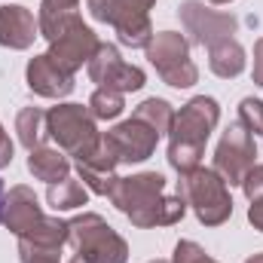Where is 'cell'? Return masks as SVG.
Returning a JSON list of instances; mask_svg holds the SVG:
<instances>
[{
  "label": "cell",
  "instance_id": "cell-2",
  "mask_svg": "<svg viewBox=\"0 0 263 263\" xmlns=\"http://www.w3.org/2000/svg\"><path fill=\"white\" fill-rule=\"evenodd\" d=\"M217 123H220V104L211 95L190 98L175 114V126L168 132V165L178 175L199 168L205 144L211 132L217 129Z\"/></svg>",
  "mask_w": 263,
  "mask_h": 263
},
{
  "label": "cell",
  "instance_id": "cell-30",
  "mask_svg": "<svg viewBox=\"0 0 263 263\" xmlns=\"http://www.w3.org/2000/svg\"><path fill=\"white\" fill-rule=\"evenodd\" d=\"M248 223H251L254 230H260V233H263V196L254 199V202L248 205Z\"/></svg>",
  "mask_w": 263,
  "mask_h": 263
},
{
  "label": "cell",
  "instance_id": "cell-24",
  "mask_svg": "<svg viewBox=\"0 0 263 263\" xmlns=\"http://www.w3.org/2000/svg\"><path fill=\"white\" fill-rule=\"evenodd\" d=\"M18 260L22 263H62V248L37 245L28 239H18Z\"/></svg>",
  "mask_w": 263,
  "mask_h": 263
},
{
  "label": "cell",
  "instance_id": "cell-7",
  "mask_svg": "<svg viewBox=\"0 0 263 263\" xmlns=\"http://www.w3.org/2000/svg\"><path fill=\"white\" fill-rule=\"evenodd\" d=\"M46 132L59 144V150H65L73 162L83 159L98 144V138H101V132L95 126L89 107L73 104V101L55 104V107L46 110Z\"/></svg>",
  "mask_w": 263,
  "mask_h": 263
},
{
  "label": "cell",
  "instance_id": "cell-27",
  "mask_svg": "<svg viewBox=\"0 0 263 263\" xmlns=\"http://www.w3.org/2000/svg\"><path fill=\"white\" fill-rule=\"evenodd\" d=\"M242 193L248 196V202L263 196V165H251L248 175L242 178Z\"/></svg>",
  "mask_w": 263,
  "mask_h": 263
},
{
  "label": "cell",
  "instance_id": "cell-18",
  "mask_svg": "<svg viewBox=\"0 0 263 263\" xmlns=\"http://www.w3.org/2000/svg\"><path fill=\"white\" fill-rule=\"evenodd\" d=\"M80 15V0H40V12H37V28L40 37L49 43L62 34L67 22H73Z\"/></svg>",
  "mask_w": 263,
  "mask_h": 263
},
{
  "label": "cell",
  "instance_id": "cell-33",
  "mask_svg": "<svg viewBox=\"0 0 263 263\" xmlns=\"http://www.w3.org/2000/svg\"><path fill=\"white\" fill-rule=\"evenodd\" d=\"M3 196H6V190H3V181H0V208H3Z\"/></svg>",
  "mask_w": 263,
  "mask_h": 263
},
{
  "label": "cell",
  "instance_id": "cell-19",
  "mask_svg": "<svg viewBox=\"0 0 263 263\" xmlns=\"http://www.w3.org/2000/svg\"><path fill=\"white\" fill-rule=\"evenodd\" d=\"M245 46L236 40V37H230V40H220V43H214L211 49H208V67H211V73L214 77H220V80H236L242 70H245Z\"/></svg>",
  "mask_w": 263,
  "mask_h": 263
},
{
  "label": "cell",
  "instance_id": "cell-21",
  "mask_svg": "<svg viewBox=\"0 0 263 263\" xmlns=\"http://www.w3.org/2000/svg\"><path fill=\"white\" fill-rule=\"evenodd\" d=\"M46 202L52 205L55 214H59V211H73V208H83V205L89 202V190L83 187L80 178H70V175H67L65 181L49 184V190H46Z\"/></svg>",
  "mask_w": 263,
  "mask_h": 263
},
{
  "label": "cell",
  "instance_id": "cell-34",
  "mask_svg": "<svg viewBox=\"0 0 263 263\" xmlns=\"http://www.w3.org/2000/svg\"><path fill=\"white\" fill-rule=\"evenodd\" d=\"M67 263H86V260H80V257H73V260H67Z\"/></svg>",
  "mask_w": 263,
  "mask_h": 263
},
{
  "label": "cell",
  "instance_id": "cell-20",
  "mask_svg": "<svg viewBox=\"0 0 263 263\" xmlns=\"http://www.w3.org/2000/svg\"><path fill=\"white\" fill-rule=\"evenodd\" d=\"M15 135H18V144L25 150H37L46 144L49 132H46V110L40 107H22L18 117H15Z\"/></svg>",
  "mask_w": 263,
  "mask_h": 263
},
{
  "label": "cell",
  "instance_id": "cell-12",
  "mask_svg": "<svg viewBox=\"0 0 263 263\" xmlns=\"http://www.w3.org/2000/svg\"><path fill=\"white\" fill-rule=\"evenodd\" d=\"M107 144L114 147L120 165H138V162H147L159 144V135L153 126H147L144 120L129 117L126 123H117L114 129L104 132Z\"/></svg>",
  "mask_w": 263,
  "mask_h": 263
},
{
  "label": "cell",
  "instance_id": "cell-13",
  "mask_svg": "<svg viewBox=\"0 0 263 263\" xmlns=\"http://www.w3.org/2000/svg\"><path fill=\"white\" fill-rule=\"evenodd\" d=\"M117 168H120V159H117L114 147L107 144L104 132H101L98 144H95L83 159H77V175H80L83 187H86L89 193H95V196H110L114 181L120 178Z\"/></svg>",
  "mask_w": 263,
  "mask_h": 263
},
{
  "label": "cell",
  "instance_id": "cell-23",
  "mask_svg": "<svg viewBox=\"0 0 263 263\" xmlns=\"http://www.w3.org/2000/svg\"><path fill=\"white\" fill-rule=\"evenodd\" d=\"M126 110V98L123 92H114V89H95L92 98H89V114L92 120L98 123H107V120H117L120 114Z\"/></svg>",
  "mask_w": 263,
  "mask_h": 263
},
{
  "label": "cell",
  "instance_id": "cell-10",
  "mask_svg": "<svg viewBox=\"0 0 263 263\" xmlns=\"http://www.w3.org/2000/svg\"><path fill=\"white\" fill-rule=\"evenodd\" d=\"M86 70H89V80L98 83V89H114V92H123V95L144 89V83H147V73L141 67L123 62V55L114 43H101L95 49L92 62L86 65Z\"/></svg>",
  "mask_w": 263,
  "mask_h": 263
},
{
  "label": "cell",
  "instance_id": "cell-6",
  "mask_svg": "<svg viewBox=\"0 0 263 263\" xmlns=\"http://www.w3.org/2000/svg\"><path fill=\"white\" fill-rule=\"evenodd\" d=\"M144 52L165 86L190 89L199 83V67L190 59V40L181 31H156Z\"/></svg>",
  "mask_w": 263,
  "mask_h": 263
},
{
  "label": "cell",
  "instance_id": "cell-3",
  "mask_svg": "<svg viewBox=\"0 0 263 263\" xmlns=\"http://www.w3.org/2000/svg\"><path fill=\"white\" fill-rule=\"evenodd\" d=\"M178 196L193 208L202 227H220L233 217V196L227 181L214 168H193L178 178Z\"/></svg>",
  "mask_w": 263,
  "mask_h": 263
},
{
  "label": "cell",
  "instance_id": "cell-17",
  "mask_svg": "<svg viewBox=\"0 0 263 263\" xmlns=\"http://www.w3.org/2000/svg\"><path fill=\"white\" fill-rule=\"evenodd\" d=\"M28 172L43 181V184H59L70 175V156L59 147H37V150H28Z\"/></svg>",
  "mask_w": 263,
  "mask_h": 263
},
{
  "label": "cell",
  "instance_id": "cell-35",
  "mask_svg": "<svg viewBox=\"0 0 263 263\" xmlns=\"http://www.w3.org/2000/svg\"><path fill=\"white\" fill-rule=\"evenodd\" d=\"M150 263H172V260H150Z\"/></svg>",
  "mask_w": 263,
  "mask_h": 263
},
{
  "label": "cell",
  "instance_id": "cell-26",
  "mask_svg": "<svg viewBox=\"0 0 263 263\" xmlns=\"http://www.w3.org/2000/svg\"><path fill=\"white\" fill-rule=\"evenodd\" d=\"M172 263H217L199 242L193 239H181L175 245V254H172Z\"/></svg>",
  "mask_w": 263,
  "mask_h": 263
},
{
  "label": "cell",
  "instance_id": "cell-29",
  "mask_svg": "<svg viewBox=\"0 0 263 263\" xmlns=\"http://www.w3.org/2000/svg\"><path fill=\"white\" fill-rule=\"evenodd\" d=\"M12 153H15V147H12L9 135L3 132V126H0V168H6V165L12 162Z\"/></svg>",
  "mask_w": 263,
  "mask_h": 263
},
{
  "label": "cell",
  "instance_id": "cell-22",
  "mask_svg": "<svg viewBox=\"0 0 263 263\" xmlns=\"http://www.w3.org/2000/svg\"><path fill=\"white\" fill-rule=\"evenodd\" d=\"M175 114H178V110H175L165 98H144V101L132 110V117H138V120H144L147 126H153L159 138L172 132V126H175Z\"/></svg>",
  "mask_w": 263,
  "mask_h": 263
},
{
  "label": "cell",
  "instance_id": "cell-8",
  "mask_svg": "<svg viewBox=\"0 0 263 263\" xmlns=\"http://www.w3.org/2000/svg\"><path fill=\"white\" fill-rule=\"evenodd\" d=\"M254 159H257L254 135L236 120L220 135V141L214 147V165L211 168L227 181V187H242V178L248 175V168L257 165Z\"/></svg>",
  "mask_w": 263,
  "mask_h": 263
},
{
  "label": "cell",
  "instance_id": "cell-28",
  "mask_svg": "<svg viewBox=\"0 0 263 263\" xmlns=\"http://www.w3.org/2000/svg\"><path fill=\"white\" fill-rule=\"evenodd\" d=\"M251 80H254V86H263V37L254 43V67H251Z\"/></svg>",
  "mask_w": 263,
  "mask_h": 263
},
{
  "label": "cell",
  "instance_id": "cell-31",
  "mask_svg": "<svg viewBox=\"0 0 263 263\" xmlns=\"http://www.w3.org/2000/svg\"><path fill=\"white\" fill-rule=\"evenodd\" d=\"M245 263H263V254H251V257H248Z\"/></svg>",
  "mask_w": 263,
  "mask_h": 263
},
{
  "label": "cell",
  "instance_id": "cell-9",
  "mask_svg": "<svg viewBox=\"0 0 263 263\" xmlns=\"http://www.w3.org/2000/svg\"><path fill=\"white\" fill-rule=\"evenodd\" d=\"M178 15H181L184 31L190 34L187 40L196 43V46H205V49H211V46L220 43V40L236 37V31H239V18H236L233 12L211 9V6H205L202 0H184V3L178 6Z\"/></svg>",
  "mask_w": 263,
  "mask_h": 263
},
{
  "label": "cell",
  "instance_id": "cell-32",
  "mask_svg": "<svg viewBox=\"0 0 263 263\" xmlns=\"http://www.w3.org/2000/svg\"><path fill=\"white\" fill-rule=\"evenodd\" d=\"M208 3H214V6H223V3H233V0H208Z\"/></svg>",
  "mask_w": 263,
  "mask_h": 263
},
{
  "label": "cell",
  "instance_id": "cell-1",
  "mask_svg": "<svg viewBox=\"0 0 263 263\" xmlns=\"http://www.w3.org/2000/svg\"><path fill=\"white\" fill-rule=\"evenodd\" d=\"M110 202L123 211L132 227L153 230V227H175L187 214V202L181 196H165V178L159 172H138L114 181Z\"/></svg>",
  "mask_w": 263,
  "mask_h": 263
},
{
  "label": "cell",
  "instance_id": "cell-11",
  "mask_svg": "<svg viewBox=\"0 0 263 263\" xmlns=\"http://www.w3.org/2000/svg\"><path fill=\"white\" fill-rule=\"evenodd\" d=\"M98 46H101L98 34L83 22V15H77L73 22H67L65 28H62V34L55 40H49V52L46 55L62 67V70L77 73L83 65L92 62V55H95Z\"/></svg>",
  "mask_w": 263,
  "mask_h": 263
},
{
  "label": "cell",
  "instance_id": "cell-4",
  "mask_svg": "<svg viewBox=\"0 0 263 263\" xmlns=\"http://www.w3.org/2000/svg\"><path fill=\"white\" fill-rule=\"evenodd\" d=\"M70 236L67 245L73 254L86 263H126L129 260V242L95 211H83L73 220H67Z\"/></svg>",
  "mask_w": 263,
  "mask_h": 263
},
{
  "label": "cell",
  "instance_id": "cell-25",
  "mask_svg": "<svg viewBox=\"0 0 263 263\" xmlns=\"http://www.w3.org/2000/svg\"><path fill=\"white\" fill-rule=\"evenodd\" d=\"M239 123L251 132L254 138L263 135V101L260 98H251L248 95V98L239 101Z\"/></svg>",
  "mask_w": 263,
  "mask_h": 263
},
{
  "label": "cell",
  "instance_id": "cell-14",
  "mask_svg": "<svg viewBox=\"0 0 263 263\" xmlns=\"http://www.w3.org/2000/svg\"><path fill=\"white\" fill-rule=\"evenodd\" d=\"M43 217H46V214H43V208H40V199H37V193H34L31 187H25V184L9 187V193L3 196V208H0V223H3L9 233L25 236V233H31Z\"/></svg>",
  "mask_w": 263,
  "mask_h": 263
},
{
  "label": "cell",
  "instance_id": "cell-16",
  "mask_svg": "<svg viewBox=\"0 0 263 263\" xmlns=\"http://www.w3.org/2000/svg\"><path fill=\"white\" fill-rule=\"evenodd\" d=\"M37 37H40V28L28 6H22V3L0 6V46L3 49H12V52L31 49Z\"/></svg>",
  "mask_w": 263,
  "mask_h": 263
},
{
  "label": "cell",
  "instance_id": "cell-5",
  "mask_svg": "<svg viewBox=\"0 0 263 263\" xmlns=\"http://www.w3.org/2000/svg\"><path fill=\"white\" fill-rule=\"evenodd\" d=\"M95 22H104L117 31V40L129 49H147L153 40L150 9L156 0H86Z\"/></svg>",
  "mask_w": 263,
  "mask_h": 263
},
{
  "label": "cell",
  "instance_id": "cell-15",
  "mask_svg": "<svg viewBox=\"0 0 263 263\" xmlns=\"http://www.w3.org/2000/svg\"><path fill=\"white\" fill-rule=\"evenodd\" d=\"M25 83H28V89L34 95L55 98V101H62V98H67L73 92V73L62 70L46 52L43 55H34L28 62V67H25Z\"/></svg>",
  "mask_w": 263,
  "mask_h": 263
}]
</instances>
